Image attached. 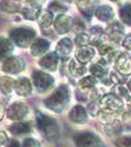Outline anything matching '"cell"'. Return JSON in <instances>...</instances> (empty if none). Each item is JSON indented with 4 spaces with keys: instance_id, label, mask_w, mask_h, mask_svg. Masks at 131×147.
Masks as SVG:
<instances>
[{
    "instance_id": "obj_28",
    "label": "cell",
    "mask_w": 131,
    "mask_h": 147,
    "mask_svg": "<svg viewBox=\"0 0 131 147\" xmlns=\"http://www.w3.org/2000/svg\"><path fill=\"white\" fill-rule=\"evenodd\" d=\"M0 8L5 12H8V13H14V12L20 9L18 3L14 0H3L0 4Z\"/></svg>"
},
{
    "instance_id": "obj_9",
    "label": "cell",
    "mask_w": 131,
    "mask_h": 147,
    "mask_svg": "<svg viewBox=\"0 0 131 147\" xmlns=\"http://www.w3.org/2000/svg\"><path fill=\"white\" fill-rule=\"evenodd\" d=\"M117 69L121 72V74L126 76L131 73V59L126 53H119L116 59Z\"/></svg>"
},
{
    "instance_id": "obj_10",
    "label": "cell",
    "mask_w": 131,
    "mask_h": 147,
    "mask_svg": "<svg viewBox=\"0 0 131 147\" xmlns=\"http://www.w3.org/2000/svg\"><path fill=\"white\" fill-rule=\"evenodd\" d=\"M72 41L67 38H64L62 39L60 41L58 42L57 45V48H56V53L58 55V58H60L63 60H66L67 57L70 55L71 51H72Z\"/></svg>"
},
{
    "instance_id": "obj_37",
    "label": "cell",
    "mask_w": 131,
    "mask_h": 147,
    "mask_svg": "<svg viewBox=\"0 0 131 147\" xmlns=\"http://www.w3.org/2000/svg\"><path fill=\"white\" fill-rule=\"evenodd\" d=\"M66 11V7L60 5V4H58L57 1L56 3H52L51 6H50V12L52 13V12H65Z\"/></svg>"
},
{
    "instance_id": "obj_22",
    "label": "cell",
    "mask_w": 131,
    "mask_h": 147,
    "mask_svg": "<svg viewBox=\"0 0 131 147\" xmlns=\"http://www.w3.org/2000/svg\"><path fill=\"white\" fill-rule=\"evenodd\" d=\"M118 113L115 112V111H111V109H108V108H103L100 109V111H98V117L100 119L102 122H104V124H109V122L116 120Z\"/></svg>"
},
{
    "instance_id": "obj_19",
    "label": "cell",
    "mask_w": 131,
    "mask_h": 147,
    "mask_svg": "<svg viewBox=\"0 0 131 147\" xmlns=\"http://www.w3.org/2000/svg\"><path fill=\"white\" fill-rule=\"evenodd\" d=\"M12 52H13V45L11 40L6 38H0V60L8 58Z\"/></svg>"
},
{
    "instance_id": "obj_7",
    "label": "cell",
    "mask_w": 131,
    "mask_h": 147,
    "mask_svg": "<svg viewBox=\"0 0 131 147\" xmlns=\"http://www.w3.org/2000/svg\"><path fill=\"white\" fill-rule=\"evenodd\" d=\"M100 104L103 105L104 108L111 109V111H115V112H119L121 109L123 108L122 100L117 95H115L113 93L104 95L102 98V100H100Z\"/></svg>"
},
{
    "instance_id": "obj_48",
    "label": "cell",
    "mask_w": 131,
    "mask_h": 147,
    "mask_svg": "<svg viewBox=\"0 0 131 147\" xmlns=\"http://www.w3.org/2000/svg\"><path fill=\"white\" fill-rule=\"evenodd\" d=\"M112 1H117V0H112Z\"/></svg>"
},
{
    "instance_id": "obj_46",
    "label": "cell",
    "mask_w": 131,
    "mask_h": 147,
    "mask_svg": "<svg viewBox=\"0 0 131 147\" xmlns=\"http://www.w3.org/2000/svg\"><path fill=\"white\" fill-rule=\"evenodd\" d=\"M128 88H129V91L131 92V80H129V82H128Z\"/></svg>"
},
{
    "instance_id": "obj_21",
    "label": "cell",
    "mask_w": 131,
    "mask_h": 147,
    "mask_svg": "<svg viewBox=\"0 0 131 147\" xmlns=\"http://www.w3.org/2000/svg\"><path fill=\"white\" fill-rule=\"evenodd\" d=\"M96 17L102 21H110L113 18V11L109 6H102L94 12Z\"/></svg>"
},
{
    "instance_id": "obj_25",
    "label": "cell",
    "mask_w": 131,
    "mask_h": 147,
    "mask_svg": "<svg viewBox=\"0 0 131 147\" xmlns=\"http://www.w3.org/2000/svg\"><path fill=\"white\" fill-rule=\"evenodd\" d=\"M14 88V80L8 77H3L0 79V91L4 94H10Z\"/></svg>"
},
{
    "instance_id": "obj_2",
    "label": "cell",
    "mask_w": 131,
    "mask_h": 147,
    "mask_svg": "<svg viewBox=\"0 0 131 147\" xmlns=\"http://www.w3.org/2000/svg\"><path fill=\"white\" fill-rule=\"evenodd\" d=\"M69 99H70L69 90H67V87L65 86V85H62L58 90L54 91V93L52 95H50L49 98H47L45 104L49 108H51L52 111L59 113L65 108L66 104L69 102Z\"/></svg>"
},
{
    "instance_id": "obj_14",
    "label": "cell",
    "mask_w": 131,
    "mask_h": 147,
    "mask_svg": "<svg viewBox=\"0 0 131 147\" xmlns=\"http://www.w3.org/2000/svg\"><path fill=\"white\" fill-rule=\"evenodd\" d=\"M14 90L19 95L27 96L29 94H31V91H32V86H31L30 80L27 78L18 79L17 81H14Z\"/></svg>"
},
{
    "instance_id": "obj_45",
    "label": "cell",
    "mask_w": 131,
    "mask_h": 147,
    "mask_svg": "<svg viewBox=\"0 0 131 147\" xmlns=\"http://www.w3.org/2000/svg\"><path fill=\"white\" fill-rule=\"evenodd\" d=\"M4 111H5V109H4V106L0 104V119H1L3 115H4Z\"/></svg>"
},
{
    "instance_id": "obj_36",
    "label": "cell",
    "mask_w": 131,
    "mask_h": 147,
    "mask_svg": "<svg viewBox=\"0 0 131 147\" xmlns=\"http://www.w3.org/2000/svg\"><path fill=\"white\" fill-rule=\"evenodd\" d=\"M110 78H111V82H113L115 85H122V82L125 81L124 76H119V74H117V73H115V72L111 73Z\"/></svg>"
},
{
    "instance_id": "obj_3",
    "label": "cell",
    "mask_w": 131,
    "mask_h": 147,
    "mask_svg": "<svg viewBox=\"0 0 131 147\" xmlns=\"http://www.w3.org/2000/svg\"><path fill=\"white\" fill-rule=\"evenodd\" d=\"M11 39L13 40L18 46L20 47H27L30 42L34 39L35 32L32 28L22 27V28H16L10 33Z\"/></svg>"
},
{
    "instance_id": "obj_16",
    "label": "cell",
    "mask_w": 131,
    "mask_h": 147,
    "mask_svg": "<svg viewBox=\"0 0 131 147\" xmlns=\"http://www.w3.org/2000/svg\"><path fill=\"white\" fill-rule=\"evenodd\" d=\"M50 47V42L45 39H37L31 46V53L34 57H40L41 54L46 53Z\"/></svg>"
},
{
    "instance_id": "obj_29",
    "label": "cell",
    "mask_w": 131,
    "mask_h": 147,
    "mask_svg": "<svg viewBox=\"0 0 131 147\" xmlns=\"http://www.w3.org/2000/svg\"><path fill=\"white\" fill-rule=\"evenodd\" d=\"M96 85H97V78L93 76H88V77H84L79 81V88L89 90V88H93Z\"/></svg>"
},
{
    "instance_id": "obj_33",
    "label": "cell",
    "mask_w": 131,
    "mask_h": 147,
    "mask_svg": "<svg viewBox=\"0 0 131 147\" xmlns=\"http://www.w3.org/2000/svg\"><path fill=\"white\" fill-rule=\"evenodd\" d=\"M117 147H131V136H125L115 141Z\"/></svg>"
},
{
    "instance_id": "obj_35",
    "label": "cell",
    "mask_w": 131,
    "mask_h": 147,
    "mask_svg": "<svg viewBox=\"0 0 131 147\" xmlns=\"http://www.w3.org/2000/svg\"><path fill=\"white\" fill-rule=\"evenodd\" d=\"M123 122L128 128H131V107H128L123 114Z\"/></svg>"
},
{
    "instance_id": "obj_44",
    "label": "cell",
    "mask_w": 131,
    "mask_h": 147,
    "mask_svg": "<svg viewBox=\"0 0 131 147\" xmlns=\"http://www.w3.org/2000/svg\"><path fill=\"white\" fill-rule=\"evenodd\" d=\"M8 147H20V145H19V142H18V141L12 140V141H11V144L8 145Z\"/></svg>"
},
{
    "instance_id": "obj_24",
    "label": "cell",
    "mask_w": 131,
    "mask_h": 147,
    "mask_svg": "<svg viewBox=\"0 0 131 147\" xmlns=\"http://www.w3.org/2000/svg\"><path fill=\"white\" fill-rule=\"evenodd\" d=\"M105 131H106V134L110 137H115V136H118L121 132H122V124L119 121L117 120H113L109 124L105 125Z\"/></svg>"
},
{
    "instance_id": "obj_8",
    "label": "cell",
    "mask_w": 131,
    "mask_h": 147,
    "mask_svg": "<svg viewBox=\"0 0 131 147\" xmlns=\"http://www.w3.org/2000/svg\"><path fill=\"white\" fill-rule=\"evenodd\" d=\"M26 114H27V106L22 102H14L7 111V117L14 121L22 119Z\"/></svg>"
},
{
    "instance_id": "obj_42",
    "label": "cell",
    "mask_w": 131,
    "mask_h": 147,
    "mask_svg": "<svg viewBox=\"0 0 131 147\" xmlns=\"http://www.w3.org/2000/svg\"><path fill=\"white\" fill-rule=\"evenodd\" d=\"M6 141H7V136L4 132H0V146L4 145Z\"/></svg>"
},
{
    "instance_id": "obj_47",
    "label": "cell",
    "mask_w": 131,
    "mask_h": 147,
    "mask_svg": "<svg viewBox=\"0 0 131 147\" xmlns=\"http://www.w3.org/2000/svg\"><path fill=\"white\" fill-rule=\"evenodd\" d=\"M14 1H19V0H14Z\"/></svg>"
},
{
    "instance_id": "obj_17",
    "label": "cell",
    "mask_w": 131,
    "mask_h": 147,
    "mask_svg": "<svg viewBox=\"0 0 131 147\" xmlns=\"http://www.w3.org/2000/svg\"><path fill=\"white\" fill-rule=\"evenodd\" d=\"M124 28L119 22H113L109 27V38L115 42H121L124 38Z\"/></svg>"
},
{
    "instance_id": "obj_43",
    "label": "cell",
    "mask_w": 131,
    "mask_h": 147,
    "mask_svg": "<svg viewBox=\"0 0 131 147\" xmlns=\"http://www.w3.org/2000/svg\"><path fill=\"white\" fill-rule=\"evenodd\" d=\"M75 27H76V30H79V31L84 30V25H83V22H80L79 20L75 21Z\"/></svg>"
},
{
    "instance_id": "obj_20",
    "label": "cell",
    "mask_w": 131,
    "mask_h": 147,
    "mask_svg": "<svg viewBox=\"0 0 131 147\" xmlns=\"http://www.w3.org/2000/svg\"><path fill=\"white\" fill-rule=\"evenodd\" d=\"M70 73L75 77H80V76H84L86 73V67L84 66V64L79 63L78 60H71L70 61V66H69Z\"/></svg>"
},
{
    "instance_id": "obj_26",
    "label": "cell",
    "mask_w": 131,
    "mask_h": 147,
    "mask_svg": "<svg viewBox=\"0 0 131 147\" xmlns=\"http://www.w3.org/2000/svg\"><path fill=\"white\" fill-rule=\"evenodd\" d=\"M11 132L14 133V134H24V133H27L31 131V125L29 122H16L10 127Z\"/></svg>"
},
{
    "instance_id": "obj_12",
    "label": "cell",
    "mask_w": 131,
    "mask_h": 147,
    "mask_svg": "<svg viewBox=\"0 0 131 147\" xmlns=\"http://www.w3.org/2000/svg\"><path fill=\"white\" fill-rule=\"evenodd\" d=\"M94 55V50L91 46H79L78 51L76 52V60H78L81 64H86L93 58Z\"/></svg>"
},
{
    "instance_id": "obj_31",
    "label": "cell",
    "mask_w": 131,
    "mask_h": 147,
    "mask_svg": "<svg viewBox=\"0 0 131 147\" xmlns=\"http://www.w3.org/2000/svg\"><path fill=\"white\" fill-rule=\"evenodd\" d=\"M39 12H40V9L37 8V7H32V8H22V9H21L22 16L25 17L26 19H29V20H34V19H37V17H38V14H39Z\"/></svg>"
},
{
    "instance_id": "obj_13",
    "label": "cell",
    "mask_w": 131,
    "mask_h": 147,
    "mask_svg": "<svg viewBox=\"0 0 131 147\" xmlns=\"http://www.w3.org/2000/svg\"><path fill=\"white\" fill-rule=\"evenodd\" d=\"M58 55L57 53H49L46 54L45 57H43L39 61L40 66L44 68V69H47V71H56L57 69V65H58Z\"/></svg>"
},
{
    "instance_id": "obj_6",
    "label": "cell",
    "mask_w": 131,
    "mask_h": 147,
    "mask_svg": "<svg viewBox=\"0 0 131 147\" xmlns=\"http://www.w3.org/2000/svg\"><path fill=\"white\" fill-rule=\"evenodd\" d=\"M24 69V61L18 57H8L3 64V71L11 74H16Z\"/></svg>"
},
{
    "instance_id": "obj_34",
    "label": "cell",
    "mask_w": 131,
    "mask_h": 147,
    "mask_svg": "<svg viewBox=\"0 0 131 147\" xmlns=\"http://www.w3.org/2000/svg\"><path fill=\"white\" fill-rule=\"evenodd\" d=\"M75 42L77 46H85L90 42V38H89V35L86 34H78L76 36V39H75Z\"/></svg>"
},
{
    "instance_id": "obj_41",
    "label": "cell",
    "mask_w": 131,
    "mask_h": 147,
    "mask_svg": "<svg viewBox=\"0 0 131 147\" xmlns=\"http://www.w3.org/2000/svg\"><path fill=\"white\" fill-rule=\"evenodd\" d=\"M123 45H124V47L126 48L128 51H130V52H131V34H130V35H128L126 38L124 39Z\"/></svg>"
},
{
    "instance_id": "obj_32",
    "label": "cell",
    "mask_w": 131,
    "mask_h": 147,
    "mask_svg": "<svg viewBox=\"0 0 131 147\" xmlns=\"http://www.w3.org/2000/svg\"><path fill=\"white\" fill-rule=\"evenodd\" d=\"M121 18L122 20L126 24V25H131V5L128 4L121 9Z\"/></svg>"
},
{
    "instance_id": "obj_23",
    "label": "cell",
    "mask_w": 131,
    "mask_h": 147,
    "mask_svg": "<svg viewBox=\"0 0 131 147\" xmlns=\"http://www.w3.org/2000/svg\"><path fill=\"white\" fill-rule=\"evenodd\" d=\"M37 19H38L39 25L43 28H47L53 22V16H52V13L50 11H45V12H41V13L39 12Z\"/></svg>"
},
{
    "instance_id": "obj_38",
    "label": "cell",
    "mask_w": 131,
    "mask_h": 147,
    "mask_svg": "<svg viewBox=\"0 0 131 147\" xmlns=\"http://www.w3.org/2000/svg\"><path fill=\"white\" fill-rule=\"evenodd\" d=\"M119 54L117 51H115V50H112V51H110L109 53H106L105 55H104V58L106 59V63H112V61H115L116 59H117V55Z\"/></svg>"
},
{
    "instance_id": "obj_4",
    "label": "cell",
    "mask_w": 131,
    "mask_h": 147,
    "mask_svg": "<svg viewBox=\"0 0 131 147\" xmlns=\"http://www.w3.org/2000/svg\"><path fill=\"white\" fill-rule=\"evenodd\" d=\"M75 140H76L77 147H104L100 139L96 134L90 133V132L78 134Z\"/></svg>"
},
{
    "instance_id": "obj_11",
    "label": "cell",
    "mask_w": 131,
    "mask_h": 147,
    "mask_svg": "<svg viewBox=\"0 0 131 147\" xmlns=\"http://www.w3.org/2000/svg\"><path fill=\"white\" fill-rule=\"evenodd\" d=\"M69 118H70L71 121L77 122V124H84V122H86V120H88L86 109L83 106H80V105H77V106H75L72 109H71V112L69 114Z\"/></svg>"
},
{
    "instance_id": "obj_5",
    "label": "cell",
    "mask_w": 131,
    "mask_h": 147,
    "mask_svg": "<svg viewBox=\"0 0 131 147\" xmlns=\"http://www.w3.org/2000/svg\"><path fill=\"white\" fill-rule=\"evenodd\" d=\"M32 78H33V84H34L35 88H37L39 92L47 91L53 85V78L44 72H40V71L33 72Z\"/></svg>"
},
{
    "instance_id": "obj_27",
    "label": "cell",
    "mask_w": 131,
    "mask_h": 147,
    "mask_svg": "<svg viewBox=\"0 0 131 147\" xmlns=\"http://www.w3.org/2000/svg\"><path fill=\"white\" fill-rule=\"evenodd\" d=\"M90 72L93 77L96 78H104L108 73V69H106V66L103 65L102 63H98V64H94L90 67Z\"/></svg>"
},
{
    "instance_id": "obj_40",
    "label": "cell",
    "mask_w": 131,
    "mask_h": 147,
    "mask_svg": "<svg viewBox=\"0 0 131 147\" xmlns=\"http://www.w3.org/2000/svg\"><path fill=\"white\" fill-rule=\"evenodd\" d=\"M26 1H27L32 7H37V8H39V7L43 5V3L45 1V0H26Z\"/></svg>"
},
{
    "instance_id": "obj_39",
    "label": "cell",
    "mask_w": 131,
    "mask_h": 147,
    "mask_svg": "<svg viewBox=\"0 0 131 147\" xmlns=\"http://www.w3.org/2000/svg\"><path fill=\"white\" fill-rule=\"evenodd\" d=\"M22 147H40V144L35 140V139H26L22 144Z\"/></svg>"
},
{
    "instance_id": "obj_1",
    "label": "cell",
    "mask_w": 131,
    "mask_h": 147,
    "mask_svg": "<svg viewBox=\"0 0 131 147\" xmlns=\"http://www.w3.org/2000/svg\"><path fill=\"white\" fill-rule=\"evenodd\" d=\"M37 125H38V128L40 129V132L43 133V136L46 139H49L51 141H54L58 139L59 127L57 125V122L52 118H49V117H46L39 112L37 114Z\"/></svg>"
},
{
    "instance_id": "obj_30",
    "label": "cell",
    "mask_w": 131,
    "mask_h": 147,
    "mask_svg": "<svg viewBox=\"0 0 131 147\" xmlns=\"http://www.w3.org/2000/svg\"><path fill=\"white\" fill-rule=\"evenodd\" d=\"M111 93H113L115 95H117L118 98H122V99H125V100H130L131 96L129 94V91L123 86V85H115V87L111 90Z\"/></svg>"
},
{
    "instance_id": "obj_15",
    "label": "cell",
    "mask_w": 131,
    "mask_h": 147,
    "mask_svg": "<svg viewBox=\"0 0 131 147\" xmlns=\"http://www.w3.org/2000/svg\"><path fill=\"white\" fill-rule=\"evenodd\" d=\"M54 28L59 34H65L71 28V18L67 16H58L54 20Z\"/></svg>"
},
{
    "instance_id": "obj_18",
    "label": "cell",
    "mask_w": 131,
    "mask_h": 147,
    "mask_svg": "<svg viewBox=\"0 0 131 147\" xmlns=\"http://www.w3.org/2000/svg\"><path fill=\"white\" fill-rule=\"evenodd\" d=\"M94 3H96V0H76V4L79 7L80 12L88 19H90L91 16H92V13H93Z\"/></svg>"
}]
</instances>
